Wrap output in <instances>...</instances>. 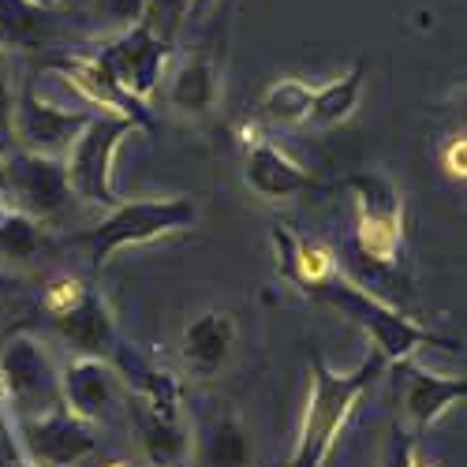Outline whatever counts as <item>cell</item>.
<instances>
[{
  "instance_id": "6da1fadb",
  "label": "cell",
  "mask_w": 467,
  "mask_h": 467,
  "mask_svg": "<svg viewBox=\"0 0 467 467\" xmlns=\"http://www.w3.org/2000/svg\"><path fill=\"white\" fill-rule=\"evenodd\" d=\"M389 363L370 352L356 370H333L322 356H310V393L299 419V434L288 467H326L340 434L348 431L359 400L374 389Z\"/></svg>"
},
{
  "instance_id": "7a4b0ae2",
  "label": "cell",
  "mask_w": 467,
  "mask_h": 467,
  "mask_svg": "<svg viewBox=\"0 0 467 467\" xmlns=\"http://www.w3.org/2000/svg\"><path fill=\"white\" fill-rule=\"evenodd\" d=\"M202 206L191 199V194H169V199H139V202H120L116 210H109L98 224H90L87 232H79L71 244L87 251V262L94 269H105L109 258L124 247H146L169 236H183L199 224Z\"/></svg>"
},
{
  "instance_id": "3957f363",
  "label": "cell",
  "mask_w": 467,
  "mask_h": 467,
  "mask_svg": "<svg viewBox=\"0 0 467 467\" xmlns=\"http://www.w3.org/2000/svg\"><path fill=\"white\" fill-rule=\"evenodd\" d=\"M322 303L337 306L340 315L352 318L370 340H374V352L385 363H400L411 359L419 348H441V352H460V340H449L434 329H426L419 322H411L408 315H400L397 306H389L381 296H374L370 288H363L359 281H348L344 274H337L333 281H326L315 292Z\"/></svg>"
},
{
  "instance_id": "277c9868",
  "label": "cell",
  "mask_w": 467,
  "mask_h": 467,
  "mask_svg": "<svg viewBox=\"0 0 467 467\" xmlns=\"http://www.w3.org/2000/svg\"><path fill=\"white\" fill-rule=\"evenodd\" d=\"M139 128L120 116H101L94 112V120L87 124V131L75 139V146L64 153V172H67V191L79 202L98 206V210H116L124 199L116 194V150L124 146L128 135H135Z\"/></svg>"
},
{
  "instance_id": "5b68a950",
  "label": "cell",
  "mask_w": 467,
  "mask_h": 467,
  "mask_svg": "<svg viewBox=\"0 0 467 467\" xmlns=\"http://www.w3.org/2000/svg\"><path fill=\"white\" fill-rule=\"evenodd\" d=\"M356 194V247L370 265L393 269L404 258V194L381 172L348 176Z\"/></svg>"
},
{
  "instance_id": "8992f818",
  "label": "cell",
  "mask_w": 467,
  "mask_h": 467,
  "mask_svg": "<svg viewBox=\"0 0 467 467\" xmlns=\"http://www.w3.org/2000/svg\"><path fill=\"white\" fill-rule=\"evenodd\" d=\"M94 60L120 83L135 101L150 105L153 90L161 87L165 67L172 60V42L158 37L146 23H135L131 30H120L109 42L94 49Z\"/></svg>"
},
{
  "instance_id": "52a82bcc",
  "label": "cell",
  "mask_w": 467,
  "mask_h": 467,
  "mask_svg": "<svg viewBox=\"0 0 467 467\" xmlns=\"http://www.w3.org/2000/svg\"><path fill=\"white\" fill-rule=\"evenodd\" d=\"M5 210L46 221L57 210H64V202L71 199L67 191V172L60 158H42V153H5Z\"/></svg>"
},
{
  "instance_id": "ba28073f",
  "label": "cell",
  "mask_w": 467,
  "mask_h": 467,
  "mask_svg": "<svg viewBox=\"0 0 467 467\" xmlns=\"http://www.w3.org/2000/svg\"><path fill=\"white\" fill-rule=\"evenodd\" d=\"M94 120V112L83 109H64L37 94L30 83L16 94V116H12V139L26 153H42V158H60L75 146Z\"/></svg>"
},
{
  "instance_id": "9c48e42d",
  "label": "cell",
  "mask_w": 467,
  "mask_h": 467,
  "mask_svg": "<svg viewBox=\"0 0 467 467\" xmlns=\"http://www.w3.org/2000/svg\"><path fill=\"white\" fill-rule=\"evenodd\" d=\"M16 431H19V452L37 467H71V463H83L98 449L94 426L83 422L79 415H71L64 404L42 415L19 419Z\"/></svg>"
},
{
  "instance_id": "30bf717a",
  "label": "cell",
  "mask_w": 467,
  "mask_h": 467,
  "mask_svg": "<svg viewBox=\"0 0 467 467\" xmlns=\"http://www.w3.org/2000/svg\"><path fill=\"white\" fill-rule=\"evenodd\" d=\"M0 397L12 408H37V415L60 404L57 370L34 337H12L0 356Z\"/></svg>"
},
{
  "instance_id": "8fae6325",
  "label": "cell",
  "mask_w": 467,
  "mask_h": 467,
  "mask_svg": "<svg viewBox=\"0 0 467 467\" xmlns=\"http://www.w3.org/2000/svg\"><path fill=\"white\" fill-rule=\"evenodd\" d=\"M60 79L79 94L87 105L101 109V116H120V120H131L139 131H153V116H150V105L135 101L112 75L94 60V53H71V57H57L49 64Z\"/></svg>"
},
{
  "instance_id": "7c38bea8",
  "label": "cell",
  "mask_w": 467,
  "mask_h": 467,
  "mask_svg": "<svg viewBox=\"0 0 467 467\" xmlns=\"http://www.w3.org/2000/svg\"><path fill=\"white\" fill-rule=\"evenodd\" d=\"M400 378V404H404V431L422 438L431 426L467 397V378L456 374H434L426 370L415 356L393 363Z\"/></svg>"
},
{
  "instance_id": "4fadbf2b",
  "label": "cell",
  "mask_w": 467,
  "mask_h": 467,
  "mask_svg": "<svg viewBox=\"0 0 467 467\" xmlns=\"http://www.w3.org/2000/svg\"><path fill=\"white\" fill-rule=\"evenodd\" d=\"M57 393L71 415L94 422L120 397V374L101 356H79L57 374Z\"/></svg>"
},
{
  "instance_id": "5bb4252c",
  "label": "cell",
  "mask_w": 467,
  "mask_h": 467,
  "mask_svg": "<svg viewBox=\"0 0 467 467\" xmlns=\"http://www.w3.org/2000/svg\"><path fill=\"white\" fill-rule=\"evenodd\" d=\"M244 183L265 202H285L315 187L310 176L292 153L262 135H247V158H244Z\"/></svg>"
},
{
  "instance_id": "9a60e30c",
  "label": "cell",
  "mask_w": 467,
  "mask_h": 467,
  "mask_svg": "<svg viewBox=\"0 0 467 467\" xmlns=\"http://www.w3.org/2000/svg\"><path fill=\"white\" fill-rule=\"evenodd\" d=\"M221 101V60L213 46H194L169 71V105L183 116H210Z\"/></svg>"
},
{
  "instance_id": "2e32d148",
  "label": "cell",
  "mask_w": 467,
  "mask_h": 467,
  "mask_svg": "<svg viewBox=\"0 0 467 467\" xmlns=\"http://www.w3.org/2000/svg\"><path fill=\"white\" fill-rule=\"evenodd\" d=\"M269 240H274V247H277V274H281V281H288V285H296V288H303L310 296L340 274L333 247L322 244V240H303V236H296L288 224L269 228Z\"/></svg>"
},
{
  "instance_id": "e0dca14e",
  "label": "cell",
  "mask_w": 467,
  "mask_h": 467,
  "mask_svg": "<svg viewBox=\"0 0 467 467\" xmlns=\"http://www.w3.org/2000/svg\"><path fill=\"white\" fill-rule=\"evenodd\" d=\"M236 348V318L228 310H202L199 318H191L183 337H180V356L194 378H213L224 370Z\"/></svg>"
},
{
  "instance_id": "ac0fdd59",
  "label": "cell",
  "mask_w": 467,
  "mask_h": 467,
  "mask_svg": "<svg viewBox=\"0 0 467 467\" xmlns=\"http://www.w3.org/2000/svg\"><path fill=\"white\" fill-rule=\"evenodd\" d=\"M135 431L150 467H183L191 456V434L183 415H161L135 404Z\"/></svg>"
},
{
  "instance_id": "d6986e66",
  "label": "cell",
  "mask_w": 467,
  "mask_h": 467,
  "mask_svg": "<svg viewBox=\"0 0 467 467\" xmlns=\"http://www.w3.org/2000/svg\"><path fill=\"white\" fill-rule=\"evenodd\" d=\"M60 329L64 340H71L75 348H79L83 356H109L112 344H116V326H112V315H109V303L90 288V296L71 310L67 318L53 322Z\"/></svg>"
},
{
  "instance_id": "ffe728a7",
  "label": "cell",
  "mask_w": 467,
  "mask_h": 467,
  "mask_svg": "<svg viewBox=\"0 0 467 467\" xmlns=\"http://www.w3.org/2000/svg\"><path fill=\"white\" fill-rule=\"evenodd\" d=\"M363 83H367V67H363V64H352V71H344L340 79L310 83V112H306V124H310V128H337V124H344L348 116L359 109Z\"/></svg>"
},
{
  "instance_id": "44dd1931",
  "label": "cell",
  "mask_w": 467,
  "mask_h": 467,
  "mask_svg": "<svg viewBox=\"0 0 467 467\" xmlns=\"http://www.w3.org/2000/svg\"><path fill=\"white\" fill-rule=\"evenodd\" d=\"M53 8L42 0H0V46L42 49L53 37Z\"/></svg>"
},
{
  "instance_id": "7402d4cb",
  "label": "cell",
  "mask_w": 467,
  "mask_h": 467,
  "mask_svg": "<svg viewBox=\"0 0 467 467\" xmlns=\"http://www.w3.org/2000/svg\"><path fill=\"white\" fill-rule=\"evenodd\" d=\"M46 251H49V236L34 217L12 213V210L0 213V262L26 265L34 258H42Z\"/></svg>"
},
{
  "instance_id": "603a6c76",
  "label": "cell",
  "mask_w": 467,
  "mask_h": 467,
  "mask_svg": "<svg viewBox=\"0 0 467 467\" xmlns=\"http://www.w3.org/2000/svg\"><path fill=\"white\" fill-rule=\"evenodd\" d=\"M210 467H251V434L240 415H221L206 438Z\"/></svg>"
},
{
  "instance_id": "cb8c5ba5",
  "label": "cell",
  "mask_w": 467,
  "mask_h": 467,
  "mask_svg": "<svg viewBox=\"0 0 467 467\" xmlns=\"http://www.w3.org/2000/svg\"><path fill=\"white\" fill-rule=\"evenodd\" d=\"M262 112L281 124H306L310 112V83L306 79H277L262 94Z\"/></svg>"
},
{
  "instance_id": "d4e9b609",
  "label": "cell",
  "mask_w": 467,
  "mask_h": 467,
  "mask_svg": "<svg viewBox=\"0 0 467 467\" xmlns=\"http://www.w3.org/2000/svg\"><path fill=\"white\" fill-rule=\"evenodd\" d=\"M87 296H90V288H87L79 277L60 274V277H53V281L42 288V310L49 315V322H60V318H67Z\"/></svg>"
},
{
  "instance_id": "484cf974",
  "label": "cell",
  "mask_w": 467,
  "mask_h": 467,
  "mask_svg": "<svg viewBox=\"0 0 467 467\" xmlns=\"http://www.w3.org/2000/svg\"><path fill=\"white\" fill-rule=\"evenodd\" d=\"M187 8H191V0H146L142 23H146L153 34H158V37L172 42L176 30H180L183 19H187Z\"/></svg>"
},
{
  "instance_id": "4316f807",
  "label": "cell",
  "mask_w": 467,
  "mask_h": 467,
  "mask_svg": "<svg viewBox=\"0 0 467 467\" xmlns=\"http://www.w3.org/2000/svg\"><path fill=\"white\" fill-rule=\"evenodd\" d=\"M419 441L422 438H415V434L404 431V426H397L393 438H389V449H385V467H441V463L422 456Z\"/></svg>"
},
{
  "instance_id": "83f0119b",
  "label": "cell",
  "mask_w": 467,
  "mask_h": 467,
  "mask_svg": "<svg viewBox=\"0 0 467 467\" xmlns=\"http://www.w3.org/2000/svg\"><path fill=\"white\" fill-rule=\"evenodd\" d=\"M94 12L116 26V34L120 30H131L135 23H142L146 16V0H94Z\"/></svg>"
},
{
  "instance_id": "f1b7e54d",
  "label": "cell",
  "mask_w": 467,
  "mask_h": 467,
  "mask_svg": "<svg viewBox=\"0 0 467 467\" xmlns=\"http://www.w3.org/2000/svg\"><path fill=\"white\" fill-rule=\"evenodd\" d=\"M12 116H16V87H12V64L0 53V150L8 153L12 139Z\"/></svg>"
},
{
  "instance_id": "f546056e",
  "label": "cell",
  "mask_w": 467,
  "mask_h": 467,
  "mask_svg": "<svg viewBox=\"0 0 467 467\" xmlns=\"http://www.w3.org/2000/svg\"><path fill=\"white\" fill-rule=\"evenodd\" d=\"M441 169H445L449 180L463 183V176H467V139H463V131L449 135V142L441 146Z\"/></svg>"
},
{
  "instance_id": "4dcf8cb0",
  "label": "cell",
  "mask_w": 467,
  "mask_h": 467,
  "mask_svg": "<svg viewBox=\"0 0 467 467\" xmlns=\"http://www.w3.org/2000/svg\"><path fill=\"white\" fill-rule=\"evenodd\" d=\"M213 5H221V0H191V8H187V19H191V16H202V12H210Z\"/></svg>"
},
{
  "instance_id": "1f68e13d",
  "label": "cell",
  "mask_w": 467,
  "mask_h": 467,
  "mask_svg": "<svg viewBox=\"0 0 467 467\" xmlns=\"http://www.w3.org/2000/svg\"><path fill=\"white\" fill-rule=\"evenodd\" d=\"M0 441H12V426H8V419H5V397H0Z\"/></svg>"
},
{
  "instance_id": "d6a6232c",
  "label": "cell",
  "mask_w": 467,
  "mask_h": 467,
  "mask_svg": "<svg viewBox=\"0 0 467 467\" xmlns=\"http://www.w3.org/2000/svg\"><path fill=\"white\" fill-rule=\"evenodd\" d=\"M12 467H37V463H34V460H26L23 452H16V456H12Z\"/></svg>"
},
{
  "instance_id": "836d02e7",
  "label": "cell",
  "mask_w": 467,
  "mask_h": 467,
  "mask_svg": "<svg viewBox=\"0 0 467 467\" xmlns=\"http://www.w3.org/2000/svg\"><path fill=\"white\" fill-rule=\"evenodd\" d=\"M105 467H131V463H124V460H112V463H105Z\"/></svg>"
},
{
  "instance_id": "e575fe53",
  "label": "cell",
  "mask_w": 467,
  "mask_h": 467,
  "mask_svg": "<svg viewBox=\"0 0 467 467\" xmlns=\"http://www.w3.org/2000/svg\"><path fill=\"white\" fill-rule=\"evenodd\" d=\"M53 5H57V0H53Z\"/></svg>"
}]
</instances>
